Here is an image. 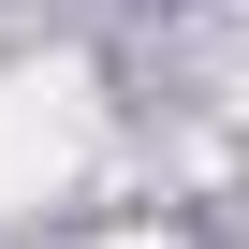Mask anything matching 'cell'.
<instances>
[{
    "mask_svg": "<svg viewBox=\"0 0 249 249\" xmlns=\"http://www.w3.org/2000/svg\"><path fill=\"white\" fill-rule=\"evenodd\" d=\"M103 147V103H88V73H0V205H44L73 161Z\"/></svg>",
    "mask_w": 249,
    "mask_h": 249,
    "instance_id": "1",
    "label": "cell"
},
{
    "mask_svg": "<svg viewBox=\"0 0 249 249\" xmlns=\"http://www.w3.org/2000/svg\"><path fill=\"white\" fill-rule=\"evenodd\" d=\"M103 249H176V234H103Z\"/></svg>",
    "mask_w": 249,
    "mask_h": 249,
    "instance_id": "2",
    "label": "cell"
}]
</instances>
